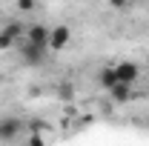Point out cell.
<instances>
[{
  "label": "cell",
  "mask_w": 149,
  "mask_h": 146,
  "mask_svg": "<svg viewBox=\"0 0 149 146\" xmlns=\"http://www.w3.org/2000/svg\"><path fill=\"white\" fill-rule=\"evenodd\" d=\"M35 6H37V0H17V9H20V12H32Z\"/></svg>",
  "instance_id": "obj_11"
},
{
  "label": "cell",
  "mask_w": 149,
  "mask_h": 146,
  "mask_svg": "<svg viewBox=\"0 0 149 146\" xmlns=\"http://www.w3.org/2000/svg\"><path fill=\"white\" fill-rule=\"evenodd\" d=\"M109 6H112V9H120V12H126V9L132 6V0H109Z\"/></svg>",
  "instance_id": "obj_10"
},
{
  "label": "cell",
  "mask_w": 149,
  "mask_h": 146,
  "mask_svg": "<svg viewBox=\"0 0 149 146\" xmlns=\"http://www.w3.org/2000/svg\"><path fill=\"white\" fill-rule=\"evenodd\" d=\"M20 132V120L17 117H6L0 120V140H15Z\"/></svg>",
  "instance_id": "obj_5"
},
{
  "label": "cell",
  "mask_w": 149,
  "mask_h": 146,
  "mask_svg": "<svg viewBox=\"0 0 149 146\" xmlns=\"http://www.w3.org/2000/svg\"><path fill=\"white\" fill-rule=\"evenodd\" d=\"M115 77L120 80V83H135L138 77H141V66L138 63H132V60H120V63H115Z\"/></svg>",
  "instance_id": "obj_2"
},
{
  "label": "cell",
  "mask_w": 149,
  "mask_h": 146,
  "mask_svg": "<svg viewBox=\"0 0 149 146\" xmlns=\"http://www.w3.org/2000/svg\"><path fill=\"white\" fill-rule=\"evenodd\" d=\"M26 40H32L37 46H49V26H43V23H29V26H26Z\"/></svg>",
  "instance_id": "obj_4"
},
{
  "label": "cell",
  "mask_w": 149,
  "mask_h": 146,
  "mask_svg": "<svg viewBox=\"0 0 149 146\" xmlns=\"http://www.w3.org/2000/svg\"><path fill=\"white\" fill-rule=\"evenodd\" d=\"M15 46V37L9 35L6 29H0V52H6V49H12Z\"/></svg>",
  "instance_id": "obj_9"
},
{
  "label": "cell",
  "mask_w": 149,
  "mask_h": 146,
  "mask_svg": "<svg viewBox=\"0 0 149 146\" xmlns=\"http://www.w3.org/2000/svg\"><path fill=\"white\" fill-rule=\"evenodd\" d=\"M69 43H72V29L69 26L60 23V26H52L49 29V49L52 52H63Z\"/></svg>",
  "instance_id": "obj_1"
},
{
  "label": "cell",
  "mask_w": 149,
  "mask_h": 146,
  "mask_svg": "<svg viewBox=\"0 0 149 146\" xmlns=\"http://www.w3.org/2000/svg\"><path fill=\"white\" fill-rule=\"evenodd\" d=\"M0 29H3V20H0Z\"/></svg>",
  "instance_id": "obj_12"
},
{
  "label": "cell",
  "mask_w": 149,
  "mask_h": 146,
  "mask_svg": "<svg viewBox=\"0 0 149 146\" xmlns=\"http://www.w3.org/2000/svg\"><path fill=\"white\" fill-rule=\"evenodd\" d=\"M46 52H49V46H37V43H32V40H26V43H23V63L40 66V63L46 60Z\"/></svg>",
  "instance_id": "obj_3"
},
{
  "label": "cell",
  "mask_w": 149,
  "mask_h": 146,
  "mask_svg": "<svg viewBox=\"0 0 149 146\" xmlns=\"http://www.w3.org/2000/svg\"><path fill=\"white\" fill-rule=\"evenodd\" d=\"M109 95H112V100H115V103H129V97H132V86L118 80V83L109 89Z\"/></svg>",
  "instance_id": "obj_6"
},
{
  "label": "cell",
  "mask_w": 149,
  "mask_h": 146,
  "mask_svg": "<svg viewBox=\"0 0 149 146\" xmlns=\"http://www.w3.org/2000/svg\"><path fill=\"white\" fill-rule=\"evenodd\" d=\"M3 29L15 37V40H17V37H26V26H23V23H17V20H12V23H3Z\"/></svg>",
  "instance_id": "obj_8"
},
{
  "label": "cell",
  "mask_w": 149,
  "mask_h": 146,
  "mask_svg": "<svg viewBox=\"0 0 149 146\" xmlns=\"http://www.w3.org/2000/svg\"><path fill=\"white\" fill-rule=\"evenodd\" d=\"M115 83H118V77H115V66H103V69L97 72V86L109 92Z\"/></svg>",
  "instance_id": "obj_7"
}]
</instances>
